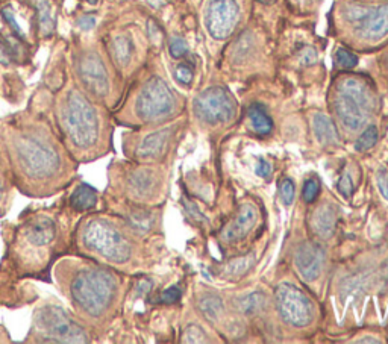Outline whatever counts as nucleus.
Segmentation results:
<instances>
[{
    "label": "nucleus",
    "mask_w": 388,
    "mask_h": 344,
    "mask_svg": "<svg viewBox=\"0 0 388 344\" xmlns=\"http://www.w3.org/2000/svg\"><path fill=\"white\" fill-rule=\"evenodd\" d=\"M0 154L12 185L29 197H49L64 190L77 165L59 134L38 118H15L0 126Z\"/></svg>",
    "instance_id": "obj_1"
},
{
    "label": "nucleus",
    "mask_w": 388,
    "mask_h": 344,
    "mask_svg": "<svg viewBox=\"0 0 388 344\" xmlns=\"http://www.w3.org/2000/svg\"><path fill=\"white\" fill-rule=\"evenodd\" d=\"M58 290L77 320L104 327L120 302L122 279L114 269L90 258L59 260L53 270Z\"/></svg>",
    "instance_id": "obj_2"
},
{
    "label": "nucleus",
    "mask_w": 388,
    "mask_h": 344,
    "mask_svg": "<svg viewBox=\"0 0 388 344\" xmlns=\"http://www.w3.org/2000/svg\"><path fill=\"white\" fill-rule=\"evenodd\" d=\"M57 125L61 141L77 164L105 156L111 134L104 114L81 90L71 88L59 100Z\"/></svg>",
    "instance_id": "obj_3"
},
{
    "label": "nucleus",
    "mask_w": 388,
    "mask_h": 344,
    "mask_svg": "<svg viewBox=\"0 0 388 344\" xmlns=\"http://www.w3.org/2000/svg\"><path fill=\"white\" fill-rule=\"evenodd\" d=\"M128 225L104 214L89 215L75 230L77 251L111 269L128 266L133 258V242Z\"/></svg>",
    "instance_id": "obj_4"
},
{
    "label": "nucleus",
    "mask_w": 388,
    "mask_h": 344,
    "mask_svg": "<svg viewBox=\"0 0 388 344\" xmlns=\"http://www.w3.org/2000/svg\"><path fill=\"white\" fill-rule=\"evenodd\" d=\"M61 225L55 215L39 211L23 219L12 237V257L25 273L49 262L61 244Z\"/></svg>",
    "instance_id": "obj_5"
},
{
    "label": "nucleus",
    "mask_w": 388,
    "mask_h": 344,
    "mask_svg": "<svg viewBox=\"0 0 388 344\" xmlns=\"http://www.w3.org/2000/svg\"><path fill=\"white\" fill-rule=\"evenodd\" d=\"M378 107L375 88L361 76L340 78L334 90L335 114L349 131H360L367 125Z\"/></svg>",
    "instance_id": "obj_6"
},
{
    "label": "nucleus",
    "mask_w": 388,
    "mask_h": 344,
    "mask_svg": "<svg viewBox=\"0 0 388 344\" xmlns=\"http://www.w3.org/2000/svg\"><path fill=\"white\" fill-rule=\"evenodd\" d=\"M26 341L34 343H90L91 335L81 320L71 316L58 302L44 300L34 311Z\"/></svg>",
    "instance_id": "obj_7"
},
{
    "label": "nucleus",
    "mask_w": 388,
    "mask_h": 344,
    "mask_svg": "<svg viewBox=\"0 0 388 344\" xmlns=\"http://www.w3.org/2000/svg\"><path fill=\"white\" fill-rule=\"evenodd\" d=\"M340 19L362 43H379L388 37V2L366 5L346 0L338 5Z\"/></svg>",
    "instance_id": "obj_8"
},
{
    "label": "nucleus",
    "mask_w": 388,
    "mask_h": 344,
    "mask_svg": "<svg viewBox=\"0 0 388 344\" xmlns=\"http://www.w3.org/2000/svg\"><path fill=\"white\" fill-rule=\"evenodd\" d=\"M176 105V98L167 82L154 76L140 88L133 109L142 123H152L175 113Z\"/></svg>",
    "instance_id": "obj_9"
},
{
    "label": "nucleus",
    "mask_w": 388,
    "mask_h": 344,
    "mask_svg": "<svg viewBox=\"0 0 388 344\" xmlns=\"http://www.w3.org/2000/svg\"><path fill=\"white\" fill-rule=\"evenodd\" d=\"M196 117L210 126L229 123L237 114L234 96L223 87H210L196 96L193 102Z\"/></svg>",
    "instance_id": "obj_10"
},
{
    "label": "nucleus",
    "mask_w": 388,
    "mask_h": 344,
    "mask_svg": "<svg viewBox=\"0 0 388 344\" xmlns=\"http://www.w3.org/2000/svg\"><path fill=\"white\" fill-rule=\"evenodd\" d=\"M241 20L240 0H207L203 10V25L216 42L231 38Z\"/></svg>",
    "instance_id": "obj_11"
},
{
    "label": "nucleus",
    "mask_w": 388,
    "mask_h": 344,
    "mask_svg": "<svg viewBox=\"0 0 388 344\" xmlns=\"http://www.w3.org/2000/svg\"><path fill=\"white\" fill-rule=\"evenodd\" d=\"M276 308L285 323L305 327L313 320V307L306 294L291 284H281L275 293Z\"/></svg>",
    "instance_id": "obj_12"
},
{
    "label": "nucleus",
    "mask_w": 388,
    "mask_h": 344,
    "mask_svg": "<svg viewBox=\"0 0 388 344\" xmlns=\"http://www.w3.org/2000/svg\"><path fill=\"white\" fill-rule=\"evenodd\" d=\"M77 76L81 79L85 90L93 98L105 99L111 90L109 73L100 55L94 51L85 52L77 62Z\"/></svg>",
    "instance_id": "obj_13"
},
{
    "label": "nucleus",
    "mask_w": 388,
    "mask_h": 344,
    "mask_svg": "<svg viewBox=\"0 0 388 344\" xmlns=\"http://www.w3.org/2000/svg\"><path fill=\"white\" fill-rule=\"evenodd\" d=\"M324 260H326L324 249L319 243H314V242H306L304 244H300L297 247L296 257H295L296 267L300 271V275L310 282L319 279Z\"/></svg>",
    "instance_id": "obj_14"
},
{
    "label": "nucleus",
    "mask_w": 388,
    "mask_h": 344,
    "mask_svg": "<svg viewBox=\"0 0 388 344\" xmlns=\"http://www.w3.org/2000/svg\"><path fill=\"white\" fill-rule=\"evenodd\" d=\"M123 178L124 193L133 199H146L158 187L155 172L146 169V167H138V169L126 172Z\"/></svg>",
    "instance_id": "obj_15"
},
{
    "label": "nucleus",
    "mask_w": 388,
    "mask_h": 344,
    "mask_svg": "<svg viewBox=\"0 0 388 344\" xmlns=\"http://www.w3.org/2000/svg\"><path fill=\"white\" fill-rule=\"evenodd\" d=\"M258 221V210L252 203H243L239 208L235 219L229 223L226 229L221 232V238L226 239L228 243L239 242V239L249 235Z\"/></svg>",
    "instance_id": "obj_16"
},
{
    "label": "nucleus",
    "mask_w": 388,
    "mask_h": 344,
    "mask_svg": "<svg viewBox=\"0 0 388 344\" xmlns=\"http://www.w3.org/2000/svg\"><path fill=\"white\" fill-rule=\"evenodd\" d=\"M172 135V129H161L156 131L154 134L146 135L133 150V156L140 161H150V159H155L156 156L161 155V152L164 150L165 144L169 143Z\"/></svg>",
    "instance_id": "obj_17"
},
{
    "label": "nucleus",
    "mask_w": 388,
    "mask_h": 344,
    "mask_svg": "<svg viewBox=\"0 0 388 344\" xmlns=\"http://www.w3.org/2000/svg\"><path fill=\"white\" fill-rule=\"evenodd\" d=\"M337 210L331 203H324L314 211L311 217L313 230L322 238H329L335 230Z\"/></svg>",
    "instance_id": "obj_18"
},
{
    "label": "nucleus",
    "mask_w": 388,
    "mask_h": 344,
    "mask_svg": "<svg viewBox=\"0 0 388 344\" xmlns=\"http://www.w3.org/2000/svg\"><path fill=\"white\" fill-rule=\"evenodd\" d=\"M99 203V193L89 183L79 182L70 196V205L76 212L91 211Z\"/></svg>",
    "instance_id": "obj_19"
},
{
    "label": "nucleus",
    "mask_w": 388,
    "mask_h": 344,
    "mask_svg": "<svg viewBox=\"0 0 388 344\" xmlns=\"http://www.w3.org/2000/svg\"><path fill=\"white\" fill-rule=\"evenodd\" d=\"M313 127H314V134L317 137L320 144H324V146H331V144H338L340 143V135L337 127L334 125V122L324 114H314L313 118Z\"/></svg>",
    "instance_id": "obj_20"
},
{
    "label": "nucleus",
    "mask_w": 388,
    "mask_h": 344,
    "mask_svg": "<svg viewBox=\"0 0 388 344\" xmlns=\"http://www.w3.org/2000/svg\"><path fill=\"white\" fill-rule=\"evenodd\" d=\"M126 225H128L137 235L147 234V232L154 226V215L146 210H140V208H132L124 215Z\"/></svg>",
    "instance_id": "obj_21"
},
{
    "label": "nucleus",
    "mask_w": 388,
    "mask_h": 344,
    "mask_svg": "<svg viewBox=\"0 0 388 344\" xmlns=\"http://www.w3.org/2000/svg\"><path fill=\"white\" fill-rule=\"evenodd\" d=\"M113 49V57L120 67H126L132 60L133 55V43L128 35H117L111 43Z\"/></svg>",
    "instance_id": "obj_22"
},
{
    "label": "nucleus",
    "mask_w": 388,
    "mask_h": 344,
    "mask_svg": "<svg viewBox=\"0 0 388 344\" xmlns=\"http://www.w3.org/2000/svg\"><path fill=\"white\" fill-rule=\"evenodd\" d=\"M12 199V181L5 159L0 154V215H3L11 205Z\"/></svg>",
    "instance_id": "obj_23"
},
{
    "label": "nucleus",
    "mask_w": 388,
    "mask_h": 344,
    "mask_svg": "<svg viewBox=\"0 0 388 344\" xmlns=\"http://www.w3.org/2000/svg\"><path fill=\"white\" fill-rule=\"evenodd\" d=\"M38 12V25L43 35H50L55 28L53 10L49 0H30Z\"/></svg>",
    "instance_id": "obj_24"
},
{
    "label": "nucleus",
    "mask_w": 388,
    "mask_h": 344,
    "mask_svg": "<svg viewBox=\"0 0 388 344\" xmlns=\"http://www.w3.org/2000/svg\"><path fill=\"white\" fill-rule=\"evenodd\" d=\"M253 47H255V39H253V35L249 34V32H244V34L237 39L232 51H231L232 62H235V64L246 62L253 55V51H255Z\"/></svg>",
    "instance_id": "obj_25"
},
{
    "label": "nucleus",
    "mask_w": 388,
    "mask_h": 344,
    "mask_svg": "<svg viewBox=\"0 0 388 344\" xmlns=\"http://www.w3.org/2000/svg\"><path fill=\"white\" fill-rule=\"evenodd\" d=\"M248 114H249L252 127L255 129V132H258L261 135L270 134L273 123H272V118L268 117V114L264 111V108H261L259 105H252L248 111Z\"/></svg>",
    "instance_id": "obj_26"
},
{
    "label": "nucleus",
    "mask_w": 388,
    "mask_h": 344,
    "mask_svg": "<svg viewBox=\"0 0 388 344\" xmlns=\"http://www.w3.org/2000/svg\"><path fill=\"white\" fill-rule=\"evenodd\" d=\"M266 303H267L266 294L255 291V293H250L248 296H244V298H241L239 300V308L243 314L257 316L258 313H261V311L264 309Z\"/></svg>",
    "instance_id": "obj_27"
},
{
    "label": "nucleus",
    "mask_w": 388,
    "mask_h": 344,
    "mask_svg": "<svg viewBox=\"0 0 388 344\" xmlns=\"http://www.w3.org/2000/svg\"><path fill=\"white\" fill-rule=\"evenodd\" d=\"M199 307L202 309L203 316L211 320V322H216V320L221 316V313H223V302H221L219 296H214V294L203 296L199 302Z\"/></svg>",
    "instance_id": "obj_28"
},
{
    "label": "nucleus",
    "mask_w": 388,
    "mask_h": 344,
    "mask_svg": "<svg viewBox=\"0 0 388 344\" xmlns=\"http://www.w3.org/2000/svg\"><path fill=\"white\" fill-rule=\"evenodd\" d=\"M253 262H255V257H253L252 253L244 255V257H239L229 261L226 271L231 276H241L253 266Z\"/></svg>",
    "instance_id": "obj_29"
},
{
    "label": "nucleus",
    "mask_w": 388,
    "mask_h": 344,
    "mask_svg": "<svg viewBox=\"0 0 388 344\" xmlns=\"http://www.w3.org/2000/svg\"><path fill=\"white\" fill-rule=\"evenodd\" d=\"M376 141H378V127L373 125L367 126V129L360 135L358 141H356L355 149L358 152H367L375 146Z\"/></svg>",
    "instance_id": "obj_30"
},
{
    "label": "nucleus",
    "mask_w": 388,
    "mask_h": 344,
    "mask_svg": "<svg viewBox=\"0 0 388 344\" xmlns=\"http://www.w3.org/2000/svg\"><path fill=\"white\" fill-rule=\"evenodd\" d=\"M335 64L340 69H344V70H349L358 66V57L353 55L352 52H349L347 49H343V47H340V49L335 52Z\"/></svg>",
    "instance_id": "obj_31"
},
{
    "label": "nucleus",
    "mask_w": 388,
    "mask_h": 344,
    "mask_svg": "<svg viewBox=\"0 0 388 344\" xmlns=\"http://www.w3.org/2000/svg\"><path fill=\"white\" fill-rule=\"evenodd\" d=\"M182 341L184 343H208L207 334H205L199 326L192 325L188 326L184 335H182Z\"/></svg>",
    "instance_id": "obj_32"
},
{
    "label": "nucleus",
    "mask_w": 388,
    "mask_h": 344,
    "mask_svg": "<svg viewBox=\"0 0 388 344\" xmlns=\"http://www.w3.org/2000/svg\"><path fill=\"white\" fill-rule=\"evenodd\" d=\"M169 52L173 58H182V57H185V55L188 53V44L184 38H181V37H172L170 39V43H169Z\"/></svg>",
    "instance_id": "obj_33"
},
{
    "label": "nucleus",
    "mask_w": 388,
    "mask_h": 344,
    "mask_svg": "<svg viewBox=\"0 0 388 344\" xmlns=\"http://www.w3.org/2000/svg\"><path fill=\"white\" fill-rule=\"evenodd\" d=\"M175 78L176 81L182 85H190L193 82V78H194V71L192 69V66H188V64L182 62L176 67L175 70Z\"/></svg>",
    "instance_id": "obj_34"
},
{
    "label": "nucleus",
    "mask_w": 388,
    "mask_h": 344,
    "mask_svg": "<svg viewBox=\"0 0 388 344\" xmlns=\"http://www.w3.org/2000/svg\"><path fill=\"white\" fill-rule=\"evenodd\" d=\"M320 193V185L319 182L315 179H308L304 183V191H302V196H304V201L306 203H313L315 199L319 197Z\"/></svg>",
    "instance_id": "obj_35"
},
{
    "label": "nucleus",
    "mask_w": 388,
    "mask_h": 344,
    "mask_svg": "<svg viewBox=\"0 0 388 344\" xmlns=\"http://www.w3.org/2000/svg\"><path fill=\"white\" fill-rule=\"evenodd\" d=\"M295 183H293L291 179H287V178H284L279 183V194H281V199H282V202L285 205H291L293 203V199H295Z\"/></svg>",
    "instance_id": "obj_36"
},
{
    "label": "nucleus",
    "mask_w": 388,
    "mask_h": 344,
    "mask_svg": "<svg viewBox=\"0 0 388 344\" xmlns=\"http://www.w3.org/2000/svg\"><path fill=\"white\" fill-rule=\"evenodd\" d=\"M15 58V49L10 39L0 35V62L10 64Z\"/></svg>",
    "instance_id": "obj_37"
},
{
    "label": "nucleus",
    "mask_w": 388,
    "mask_h": 344,
    "mask_svg": "<svg viewBox=\"0 0 388 344\" xmlns=\"http://www.w3.org/2000/svg\"><path fill=\"white\" fill-rule=\"evenodd\" d=\"M337 188L340 193H342L344 197L349 199L353 193V182L351 179L349 174H343L342 178H340L338 183H337Z\"/></svg>",
    "instance_id": "obj_38"
},
{
    "label": "nucleus",
    "mask_w": 388,
    "mask_h": 344,
    "mask_svg": "<svg viewBox=\"0 0 388 344\" xmlns=\"http://www.w3.org/2000/svg\"><path fill=\"white\" fill-rule=\"evenodd\" d=\"M315 61H317V52H315L313 47H304V49L299 52V62L302 64V66H313Z\"/></svg>",
    "instance_id": "obj_39"
},
{
    "label": "nucleus",
    "mask_w": 388,
    "mask_h": 344,
    "mask_svg": "<svg viewBox=\"0 0 388 344\" xmlns=\"http://www.w3.org/2000/svg\"><path fill=\"white\" fill-rule=\"evenodd\" d=\"M376 182H378V187H379V191H381L382 197L388 201V170L387 169L378 170Z\"/></svg>",
    "instance_id": "obj_40"
},
{
    "label": "nucleus",
    "mask_w": 388,
    "mask_h": 344,
    "mask_svg": "<svg viewBox=\"0 0 388 344\" xmlns=\"http://www.w3.org/2000/svg\"><path fill=\"white\" fill-rule=\"evenodd\" d=\"M181 299V290L178 287H170L161 294V300L164 303H175Z\"/></svg>",
    "instance_id": "obj_41"
},
{
    "label": "nucleus",
    "mask_w": 388,
    "mask_h": 344,
    "mask_svg": "<svg viewBox=\"0 0 388 344\" xmlns=\"http://www.w3.org/2000/svg\"><path fill=\"white\" fill-rule=\"evenodd\" d=\"M255 173L259 176V178H267V176H270L272 173V165L268 164L266 159H259L255 167Z\"/></svg>",
    "instance_id": "obj_42"
},
{
    "label": "nucleus",
    "mask_w": 388,
    "mask_h": 344,
    "mask_svg": "<svg viewBox=\"0 0 388 344\" xmlns=\"http://www.w3.org/2000/svg\"><path fill=\"white\" fill-rule=\"evenodd\" d=\"M96 25V17H93V15H84L77 20V26L81 28L82 30H90Z\"/></svg>",
    "instance_id": "obj_43"
},
{
    "label": "nucleus",
    "mask_w": 388,
    "mask_h": 344,
    "mask_svg": "<svg viewBox=\"0 0 388 344\" xmlns=\"http://www.w3.org/2000/svg\"><path fill=\"white\" fill-rule=\"evenodd\" d=\"M291 2L295 3L296 6L302 8V10H305V8H311L315 0H291Z\"/></svg>",
    "instance_id": "obj_44"
},
{
    "label": "nucleus",
    "mask_w": 388,
    "mask_h": 344,
    "mask_svg": "<svg viewBox=\"0 0 388 344\" xmlns=\"http://www.w3.org/2000/svg\"><path fill=\"white\" fill-rule=\"evenodd\" d=\"M358 343H375V344H378V343H381V341L375 340V338H364V340H358Z\"/></svg>",
    "instance_id": "obj_45"
},
{
    "label": "nucleus",
    "mask_w": 388,
    "mask_h": 344,
    "mask_svg": "<svg viewBox=\"0 0 388 344\" xmlns=\"http://www.w3.org/2000/svg\"><path fill=\"white\" fill-rule=\"evenodd\" d=\"M259 2H263V3H273V2H276V0H259Z\"/></svg>",
    "instance_id": "obj_46"
},
{
    "label": "nucleus",
    "mask_w": 388,
    "mask_h": 344,
    "mask_svg": "<svg viewBox=\"0 0 388 344\" xmlns=\"http://www.w3.org/2000/svg\"><path fill=\"white\" fill-rule=\"evenodd\" d=\"M361 2H373V0H361Z\"/></svg>",
    "instance_id": "obj_47"
},
{
    "label": "nucleus",
    "mask_w": 388,
    "mask_h": 344,
    "mask_svg": "<svg viewBox=\"0 0 388 344\" xmlns=\"http://www.w3.org/2000/svg\"><path fill=\"white\" fill-rule=\"evenodd\" d=\"M90 2H91V3H96V2H98V0H90Z\"/></svg>",
    "instance_id": "obj_48"
}]
</instances>
